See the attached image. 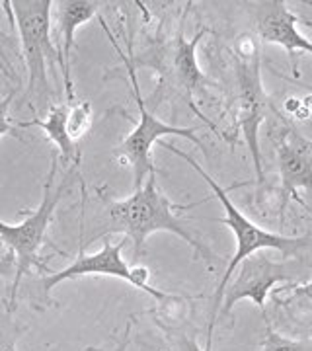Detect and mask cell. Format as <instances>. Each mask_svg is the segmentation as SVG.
Masks as SVG:
<instances>
[{
  "label": "cell",
  "instance_id": "cell-1",
  "mask_svg": "<svg viewBox=\"0 0 312 351\" xmlns=\"http://www.w3.org/2000/svg\"><path fill=\"white\" fill-rule=\"evenodd\" d=\"M106 203V232H121L125 239L133 242L135 250L133 258L139 260L145 250V242L152 232H172L187 242L193 252L201 256L213 267L217 256L209 250L205 242L195 239L182 221L176 219V209H184L182 205H174L164 195L156 184V172H150L145 184L135 189L127 199L113 201L104 197Z\"/></svg>",
  "mask_w": 312,
  "mask_h": 351
},
{
  "label": "cell",
  "instance_id": "cell-2",
  "mask_svg": "<svg viewBox=\"0 0 312 351\" xmlns=\"http://www.w3.org/2000/svg\"><path fill=\"white\" fill-rule=\"evenodd\" d=\"M164 149H168L170 152H174L178 154L180 158H184L186 162H189L191 168H195L200 176L209 184V188L213 189V193L217 195V199L223 203V207H225L226 215L223 219H213V221H217V223H223L226 225L232 232H235V237H237V254H235V258L228 262L226 265V271L223 274V279L219 281V285H217V293H215V304H213V314H211V326H209V338H207V350L205 351H211V336H213V328L217 324V316H219V308H221V302H223V295H225V289L226 285L230 283V279L235 276V271H237V267L240 265L242 260H246L248 256L252 254H256V252L260 250H277L281 252L285 258H291V256H299L300 252L309 250L312 248V239L307 234V237H283V234H275V232H267V230H263L258 225H254L252 221H250L248 217H244L242 211L238 209L237 205L230 201L228 197V191L223 189L215 180H213L211 176L207 174L203 168H201L200 164L195 162L189 154L186 152L178 151L176 147H172L170 143H163Z\"/></svg>",
  "mask_w": 312,
  "mask_h": 351
},
{
  "label": "cell",
  "instance_id": "cell-3",
  "mask_svg": "<svg viewBox=\"0 0 312 351\" xmlns=\"http://www.w3.org/2000/svg\"><path fill=\"white\" fill-rule=\"evenodd\" d=\"M57 170H59V156L53 154L49 174L45 178V186H43V197L36 213L29 215L20 225H6L0 221V244H6L8 250L16 256V274H14L12 289H10L8 313H14L16 308V293L22 283V277L32 267L39 265V252L45 244V234L49 230L51 219L55 215L62 193L67 191L75 176V170H71L64 176L61 184H57Z\"/></svg>",
  "mask_w": 312,
  "mask_h": 351
},
{
  "label": "cell",
  "instance_id": "cell-4",
  "mask_svg": "<svg viewBox=\"0 0 312 351\" xmlns=\"http://www.w3.org/2000/svg\"><path fill=\"white\" fill-rule=\"evenodd\" d=\"M2 6L10 14L18 27L24 61L27 66V100L49 104L51 86L47 76V61H59L51 39L53 0H2ZM29 101V106H32Z\"/></svg>",
  "mask_w": 312,
  "mask_h": 351
},
{
  "label": "cell",
  "instance_id": "cell-5",
  "mask_svg": "<svg viewBox=\"0 0 312 351\" xmlns=\"http://www.w3.org/2000/svg\"><path fill=\"white\" fill-rule=\"evenodd\" d=\"M100 24L101 27L106 29L108 38L112 39L115 51H117V53L121 55V59H123L127 75H129V80H131V88H133V96H135V101H137V127L121 141V145L115 149V154L121 158V162H127L133 168V178H135L133 186H135V189H139L143 186L145 178H147L150 172H156V168H154V164H152V156H150L152 145H154L156 141H160V138L164 137H184L187 138V141H191L193 145H197L200 149H205V147H203V141L197 138V135H195V127H187L186 129V127L168 125V123H163L154 113L150 112L149 108H147V101L141 98L137 71H135V64L131 61V57H125L121 47L117 45V41H115L112 34H110L108 24H106L101 18Z\"/></svg>",
  "mask_w": 312,
  "mask_h": 351
},
{
  "label": "cell",
  "instance_id": "cell-6",
  "mask_svg": "<svg viewBox=\"0 0 312 351\" xmlns=\"http://www.w3.org/2000/svg\"><path fill=\"white\" fill-rule=\"evenodd\" d=\"M235 66L238 82V127L246 138L254 170L258 176V195L262 193L263 176L260 154V125L265 113V92L262 84V61L260 47L252 34H242L235 43Z\"/></svg>",
  "mask_w": 312,
  "mask_h": 351
},
{
  "label": "cell",
  "instance_id": "cell-7",
  "mask_svg": "<svg viewBox=\"0 0 312 351\" xmlns=\"http://www.w3.org/2000/svg\"><path fill=\"white\" fill-rule=\"evenodd\" d=\"M207 32L209 29L203 27L191 39H186L180 32L172 43L164 45L163 49L156 51V55H152L154 63L147 64V66H152L158 73V86L152 92V96H150L147 104L156 108L170 92L172 94H182L184 100L187 101V106H189V110L195 113V117H200L209 129L219 133V129L205 117V113L200 112V108L195 106V100H193L195 90L201 84H205V75H203V71L197 64L195 49H197L200 41L205 38Z\"/></svg>",
  "mask_w": 312,
  "mask_h": 351
},
{
  "label": "cell",
  "instance_id": "cell-8",
  "mask_svg": "<svg viewBox=\"0 0 312 351\" xmlns=\"http://www.w3.org/2000/svg\"><path fill=\"white\" fill-rule=\"evenodd\" d=\"M125 246V237L119 242H110L106 240L101 250L94 252V254H84L80 250V254L76 256V260L69 267H64L61 271H49V276L43 279V295H47L49 299L51 289L57 287L62 281L69 279H76L82 276H110L123 279L129 285H133L135 289H141L145 293H149L150 297H154L156 301H166L170 299V295H166L158 289L150 287L149 277L150 271L147 267H131L127 265L123 258H121V250Z\"/></svg>",
  "mask_w": 312,
  "mask_h": 351
},
{
  "label": "cell",
  "instance_id": "cell-9",
  "mask_svg": "<svg viewBox=\"0 0 312 351\" xmlns=\"http://www.w3.org/2000/svg\"><path fill=\"white\" fill-rule=\"evenodd\" d=\"M295 274H291L285 263L274 262L272 258L263 254H252L246 260H242L237 267V277L230 279L223 295V308L221 314L225 316L232 311V306L242 299H250L263 314H265V299L267 293L277 283L293 281Z\"/></svg>",
  "mask_w": 312,
  "mask_h": 351
},
{
  "label": "cell",
  "instance_id": "cell-10",
  "mask_svg": "<svg viewBox=\"0 0 312 351\" xmlns=\"http://www.w3.org/2000/svg\"><path fill=\"white\" fill-rule=\"evenodd\" d=\"M256 32L262 41L281 45L287 51L293 75L299 78V55L297 53H311L312 41L304 38L299 32V18L287 8V2L272 0L262 2L256 14Z\"/></svg>",
  "mask_w": 312,
  "mask_h": 351
},
{
  "label": "cell",
  "instance_id": "cell-11",
  "mask_svg": "<svg viewBox=\"0 0 312 351\" xmlns=\"http://www.w3.org/2000/svg\"><path fill=\"white\" fill-rule=\"evenodd\" d=\"M277 162L281 178V209L287 207L289 199H297L299 205L309 209L297 195L299 189L312 193V141L297 131H285L277 145Z\"/></svg>",
  "mask_w": 312,
  "mask_h": 351
},
{
  "label": "cell",
  "instance_id": "cell-12",
  "mask_svg": "<svg viewBox=\"0 0 312 351\" xmlns=\"http://www.w3.org/2000/svg\"><path fill=\"white\" fill-rule=\"evenodd\" d=\"M55 41H57V55L62 71V84L67 94V104H75V88L71 78V53L75 47V34L80 25L90 22L98 16L106 2L94 0H59L55 2Z\"/></svg>",
  "mask_w": 312,
  "mask_h": 351
},
{
  "label": "cell",
  "instance_id": "cell-13",
  "mask_svg": "<svg viewBox=\"0 0 312 351\" xmlns=\"http://www.w3.org/2000/svg\"><path fill=\"white\" fill-rule=\"evenodd\" d=\"M67 119H69V104H53V106H49V112L45 115V119L16 121L14 125L18 129L20 127H39L45 133V137L57 145L62 160H73V164H80V151L76 149L73 138L69 137Z\"/></svg>",
  "mask_w": 312,
  "mask_h": 351
},
{
  "label": "cell",
  "instance_id": "cell-14",
  "mask_svg": "<svg viewBox=\"0 0 312 351\" xmlns=\"http://www.w3.org/2000/svg\"><path fill=\"white\" fill-rule=\"evenodd\" d=\"M90 127H92V104L88 100H82L69 106L67 129H69V137L73 138L75 145L86 135Z\"/></svg>",
  "mask_w": 312,
  "mask_h": 351
},
{
  "label": "cell",
  "instance_id": "cell-15",
  "mask_svg": "<svg viewBox=\"0 0 312 351\" xmlns=\"http://www.w3.org/2000/svg\"><path fill=\"white\" fill-rule=\"evenodd\" d=\"M260 351H312V341L311 339L285 338L267 324Z\"/></svg>",
  "mask_w": 312,
  "mask_h": 351
},
{
  "label": "cell",
  "instance_id": "cell-16",
  "mask_svg": "<svg viewBox=\"0 0 312 351\" xmlns=\"http://www.w3.org/2000/svg\"><path fill=\"white\" fill-rule=\"evenodd\" d=\"M10 101H12V96L0 98V138L4 137V135H10V137H16L18 141H22V135L18 133V127L14 125V123H10V119H8Z\"/></svg>",
  "mask_w": 312,
  "mask_h": 351
},
{
  "label": "cell",
  "instance_id": "cell-17",
  "mask_svg": "<svg viewBox=\"0 0 312 351\" xmlns=\"http://www.w3.org/2000/svg\"><path fill=\"white\" fill-rule=\"evenodd\" d=\"M20 338V330L10 322L0 324V351H18L16 343Z\"/></svg>",
  "mask_w": 312,
  "mask_h": 351
},
{
  "label": "cell",
  "instance_id": "cell-18",
  "mask_svg": "<svg viewBox=\"0 0 312 351\" xmlns=\"http://www.w3.org/2000/svg\"><path fill=\"white\" fill-rule=\"evenodd\" d=\"M289 289H295L293 291V297L291 299H283L281 302H289V301H302L304 304H309V308H312V281L311 283H307V285H299V287H289Z\"/></svg>",
  "mask_w": 312,
  "mask_h": 351
},
{
  "label": "cell",
  "instance_id": "cell-19",
  "mask_svg": "<svg viewBox=\"0 0 312 351\" xmlns=\"http://www.w3.org/2000/svg\"><path fill=\"white\" fill-rule=\"evenodd\" d=\"M14 274H16V256L8 250L4 258H0V277H10Z\"/></svg>",
  "mask_w": 312,
  "mask_h": 351
},
{
  "label": "cell",
  "instance_id": "cell-20",
  "mask_svg": "<svg viewBox=\"0 0 312 351\" xmlns=\"http://www.w3.org/2000/svg\"><path fill=\"white\" fill-rule=\"evenodd\" d=\"M125 338L119 341V346L113 351H127V346H129V336H131V322H127V328H125ZM86 351H101V350H86Z\"/></svg>",
  "mask_w": 312,
  "mask_h": 351
},
{
  "label": "cell",
  "instance_id": "cell-21",
  "mask_svg": "<svg viewBox=\"0 0 312 351\" xmlns=\"http://www.w3.org/2000/svg\"><path fill=\"white\" fill-rule=\"evenodd\" d=\"M182 351H203L193 338H182Z\"/></svg>",
  "mask_w": 312,
  "mask_h": 351
},
{
  "label": "cell",
  "instance_id": "cell-22",
  "mask_svg": "<svg viewBox=\"0 0 312 351\" xmlns=\"http://www.w3.org/2000/svg\"><path fill=\"white\" fill-rule=\"evenodd\" d=\"M311 217H312V215H311Z\"/></svg>",
  "mask_w": 312,
  "mask_h": 351
},
{
  "label": "cell",
  "instance_id": "cell-23",
  "mask_svg": "<svg viewBox=\"0 0 312 351\" xmlns=\"http://www.w3.org/2000/svg\"><path fill=\"white\" fill-rule=\"evenodd\" d=\"M311 25H312V24H311Z\"/></svg>",
  "mask_w": 312,
  "mask_h": 351
}]
</instances>
